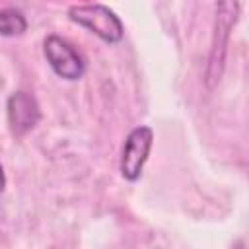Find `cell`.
I'll list each match as a JSON object with an SVG mask.
<instances>
[{
  "label": "cell",
  "mask_w": 249,
  "mask_h": 249,
  "mask_svg": "<svg viewBox=\"0 0 249 249\" xmlns=\"http://www.w3.org/2000/svg\"><path fill=\"white\" fill-rule=\"evenodd\" d=\"M154 144V130L150 126H136L128 132L119 160V171L126 181H138L142 177L144 163Z\"/></svg>",
  "instance_id": "cell-3"
},
{
  "label": "cell",
  "mask_w": 249,
  "mask_h": 249,
  "mask_svg": "<svg viewBox=\"0 0 249 249\" xmlns=\"http://www.w3.org/2000/svg\"><path fill=\"white\" fill-rule=\"evenodd\" d=\"M68 18L78 23L80 27H86L93 35H97L101 41L113 45L119 43L124 35V27L121 18L103 4H82L72 6L68 10Z\"/></svg>",
  "instance_id": "cell-1"
},
{
  "label": "cell",
  "mask_w": 249,
  "mask_h": 249,
  "mask_svg": "<svg viewBox=\"0 0 249 249\" xmlns=\"http://www.w3.org/2000/svg\"><path fill=\"white\" fill-rule=\"evenodd\" d=\"M237 18V0H218L216 4V33L212 43V56H210V70H214V78H218V64L224 60V49Z\"/></svg>",
  "instance_id": "cell-5"
},
{
  "label": "cell",
  "mask_w": 249,
  "mask_h": 249,
  "mask_svg": "<svg viewBox=\"0 0 249 249\" xmlns=\"http://www.w3.org/2000/svg\"><path fill=\"white\" fill-rule=\"evenodd\" d=\"M27 29V19L25 16L16 10V8H4L0 12V31L4 37H14L21 35Z\"/></svg>",
  "instance_id": "cell-6"
},
{
  "label": "cell",
  "mask_w": 249,
  "mask_h": 249,
  "mask_svg": "<svg viewBox=\"0 0 249 249\" xmlns=\"http://www.w3.org/2000/svg\"><path fill=\"white\" fill-rule=\"evenodd\" d=\"M6 111H8L10 128L16 136H21V134L29 132L31 128H35V124L41 119L39 105H37L35 97L27 91H14L8 97Z\"/></svg>",
  "instance_id": "cell-4"
},
{
  "label": "cell",
  "mask_w": 249,
  "mask_h": 249,
  "mask_svg": "<svg viewBox=\"0 0 249 249\" xmlns=\"http://www.w3.org/2000/svg\"><path fill=\"white\" fill-rule=\"evenodd\" d=\"M43 54L56 76L64 80H80L86 74V58L66 39L58 35H47L43 41Z\"/></svg>",
  "instance_id": "cell-2"
}]
</instances>
